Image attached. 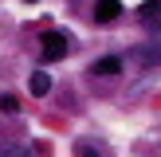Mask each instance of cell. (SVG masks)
<instances>
[{"instance_id": "cell-7", "label": "cell", "mask_w": 161, "mask_h": 157, "mask_svg": "<svg viewBox=\"0 0 161 157\" xmlns=\"http://www.w3.org/2000/svg\"><path fill=\"white\" fill-rule=\"evenodd\" d=\"M20 110V98L16 94H0V114H16Z\"/></svg>"}, {"instance_id": "cell-5", "label": "cell", "mask_w": 161, "mask_h": 157, "mask_svg": "<svg viewBox=\"0 0 161 157\" xmlns=\"http://www.w3.org/2000/svg\"><path fill=\"white\" fill-rule=\"evenodd\" d=\"M28 90L36 94V98H43V94L51 90V78H47L43 71H31V78H28Z\"/></svg>"}, {"instance_id": "cell-4", "label": "cell", "mask_w": 161, "mask_h": 157, "mask_svg": "<svg viewBox=\"0 0 161 157\" xmlns=\"http://www.w3.org/2000/svg\"><path fill=\"white\" fill-rule=\"evenodd\" d=\"M91 75H122V59H114V55H106V59L91 63Z\"/></svg>"}, {"instance_id": "cell-3", "label": "cell", "mask_w": 161, "mask_h": 157, "mask_svg": "<svg viewBox=\"0 0 161 157\" xmlns=\"http://www.w3.org/2000/svg\"><path fill=\"white\" fill-rule=\"evenodd\" d=\"M134 59H138L142 67H157V63H161V43H142V47H134Z\"/></svg>"}, {"instance_id": "cell-2", "label": "cell", "mask_w": 161, "mask_h": 157, "mask_svg": "<svg viewBox=\"0 0 161 157\" xmlns=\"http://www.w3.org/2000/svg\"><path fill=\"white\" fill-rule=\"evenodd\" d=\"M118 16H122V0H94V20L110 24V20H118Z\"/></svg>"}, {"instance_id": "cell-1", "label": "cell", "mask_w": 161, "mask_h": 157, "mask_svg": "<svg viewBox=\"0 0 161 157\" xmlns=\"http://www.w3.org/2000/svg\"><path fill=\"white\" fill-rule=\"evenodd\" d=\"M67 47H71V39L63 35V31H43V35H39V55H43L47 63L63 59V55H67Z\"/></svg>"}, {"instance_id": "cell-10", "label": "cell", "mask_w": 161, "mask_h": 157, "mask_svg": "<svg viewBox=\"0 0 161 157\" xmlns=\"http://www.w3.org/2000/svg\"><path fill=\"white\" fill-rule=\"evenodd\" d=\"M24 4H36V0H24Z\"/></svg>"}, {"instance_id": "cell-9", "label": "cell", "mask_w": 161, "mask_h": 157, "mask_svg": "<svg viewBox=\"0 0 161 157\" xmlns=\"http://www.w3.org/2000/svg\"><path fill=\"white\" fill-rule=\"evenodd\" d=\"M4 153H8V157H31V153H28V149H24V145H8Z\"/></svg>"}, {"instance_id": "cell-6", "label": "cell", "mask_w": 161, "mask_h": 157, "mask_svg": "<svg viewBox=\"0 0 161 157\" xmlns=\"http://www.w3.org/2000/svg\"><path fill=\"white\" fill-rule=\"evenodd\" d=\"M161 0H146V4H142V24H149V28H153V24H161Z\"/></svg>"}, {"instance_id": "cell-8", "label": "cell", "mask_w": 161, "mask_h": 157, "mask_svg": "<svg viewBox=\"0 0 161 157\" xmlns=\"http://www.w3.org/2000/svg\"><path fill=\"white\" fill-rule=\"evenodd\" d=\"M75 153H79V157H106L102 149H94L91 141H79V145H75Z\"/></svg>"}]
</instances>
